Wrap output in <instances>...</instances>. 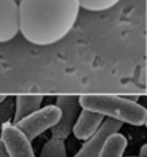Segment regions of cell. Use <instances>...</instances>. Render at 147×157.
Listing matches in <instances>:
<instances>
[{
	"label": "cell",
	"mask_w": 147,
	"mask_h": 157,
	"mask_svg": "<svg viewBox=\"0 0 147 157\" xmlns=\"http://www.w3.org/2000/svg\"><path fill=\"white\" fill-rule=\"evenodd\" d=\"M19 32L28 42L45 46L59 42L74 28L78 0H20Z\"/></svg>",
	"instance_id": "1"
},
{
	"label": "cell",
	"mask_w": 147,
	"mask_h": 157,
	"mask_svg": "<svg viewBox=\"0 0 147 157\" xmlns=\"http://www.w3.org/2000/svg\"><path fill=\"white\" fill-rule=\"evenodd\" d=\"M82 108L100 113L104 117L118 120L131 125H144L147 123V109L137 101L115 95H81Z\"/></svg>",
	"instance_id": "2"
},
{
	"label": "cell",
	"mask_w": 147,
	"mask_h": 157,
	"mask_svg": "<svg viewBox=\"0 0 147 157\" xmlns=\"http://www.w3.org/2000/svg\"><path fill=\"white\" fill-rule=\"evenodd\" d=\"M59 118H61V108L56 104H51L33 111L28 117L14 123V125L28 137L29 141H33L46 130L52 128L59 121Z\"/></svg>",
	"instance_id": "3"
},
{
	"label": "cell",
	"mask_w": 147,
	"mask_h": 157,
	"mask_svg": "<svg viewBox=\"0 0 147 157\" xmlns=\"http://www.w3.org/2000/svg\"><path fill=\"white\" fill-rule=\"evenodd\" d=\"M56 105L61 108V118L51 128V133H52V137L65 140L72 133V127H74L82 107L79 104V97L76 95L58 97Z\"/></svg>",
	"instance_id": "4"
},
{
	"label": "cell",
	"mask_w": 147,
	"mask_h": 157,
	"mask_svg": "<svg viewBox=\"0 0 147 157\" xmlns=\"http://www.w3.org/2000/svg\"><path fill=\"white\" fill-rule=\"evenodd\" d=\"M0 140L5 143L9 157H35L30 141L14 124L5 123L2 125Z\"/></svg>",
	"instance_id": "5"
},
{
	"label": "cell",
	"mask_w": 147,
	"mask_h": 157,
	"mask_svg": "<svg viewBox=\"0 0 147 157\" xmlns=\"http://www.w3.org/2000/svg\"><path fill=\"white\" fill-rule=\"evenodd\" d=\"M121 127H123V123L118 121V120H114V118L104 120L103 124L100 125V128L97 130V133L91 138L85 140V143L82 144L79 151L76 153L74 157H97V154L100 153L104 141L107 140V137L111 136L113 133L120 131Z\"/></svg>",
	"instance_id": "6"
},
{
	"label": "cell",
	"mask_w": 147,
	"mask_h": 157,
	"mask_svg": "<svg viewBox=\"0 0 147 157\" xmlns=\"http://www.w3.org/2000/svg\"><path fill=\"white\" fill-rule=\"evenodd\" d=\"M19 33V5L16 0H0V43Z\"/></svg>",
	"instance_id": "7"
},
{
	"label": "cell",
	"mask_w": 147,
	"mask_h": 157,
	"mask_svg": "<svg viewBox=\"0 0 147 157\" xmlns=\"http://www.w3.org/2000/svg\"><path fill=\"white\" fill-rule=\"evenodd\" d=\"M104 120L105 117L100 113L82 108L79 111V115H78L74 127H72V134L75 136L76 140L85 141L97 133V130L100 128V125L103 124Z\"/></svg>",
	"instance_id": "8"
},
{
	"label": "cell",
	"mask_w": 147,
	"mask_h": 157,
	"mask_svg": "<svg viewBox=\"0 0 147 157\" xmlns=\"http://www.w3.org/2000/svg\"><path fill=\"white\" fill-rule=\"evenodd\" d=\"M126 147H127V138L117 131L107 137L97 157H123Z\"/></svg>",
	"instance_id": "9"
},
{
	"label": "cell",
	"mask_w": 147,
	"mask_h": 157,
	"mask_svg": "<svg viewBox=\"0 0 147 157\" xmlns=\"http://www.w3.org/2000/svg\"><path fill=\"white\" fill-rule=\"evenodd\" d=\"M43 102L42 95H19L16 97V108H14V123L28 117L33 111L41 108Z\"/></svg>",
	"instance_id": "10"
},
{
	"label": "cell",
	"mask_w": 147,
	"mask_h": 157,
	"mask_svg": "<svg viewBox=\"0 0 147 157\" xmlns=\"http://www.w3.org/2000/svg\"><path fill=\"white\" fill-rule=\"evenodd\" d=\"M41 157H67V146L62 138L52 137L42 147Z\"/></svg>",
	"instance_id": "11"
},
{
	"label": "cell",
	"mask_w": 147,
	"mask_h": 157,
	"mask_svg": "<svg viewBox=\"0 0 147 157\" xmlns=\"http://www.w3.org/2000/svg\"><path fill=\"white\" fill-rule=\"evenodd\" d=\"M79 7L90 12H103V10L111 9L120 0H78Z\"/></svg>",
	"instance_id": "12"
},
{
	"label": "cell",
	"mask_w": 147,
	"mask_h": 157,
	"mask_svg": "<svg viewBox=\"0 0 147 157\" xmlns=\"http://www.w3.org/2000/svg\"><path fill=\"white\" fill-rule=\"evenodd\" d=\"M0 157H9V153H7L5 143L2 140H0Z\"/></svg>",
	"instance_id": "13"
},
{
	"label": "cell",
	"mask_w": 147,
	"mask_h": 157,
	"mask_svg": "<svg viewBox=\"0 0 147 157\" xmlns=\"http://www.w3.org/2000/svg\"><path fill=\"white\" fill-rule=\"evenodd\" d=\"M140 156L141 157H147V144H143L140 148Z\"/></svg>",
	"instance_id": "14"
},
{
	"label": "cell",
	"mask_w": 147,
	"mask_h": 157,
	"mask_svg": "<svg viewBox=\"0 0 147 157\" xmlns=\"http://www.w3.org/2000/svg\"><path fill=\"white\" fill-rule=\"evenodd\" d=\"M5 100H6V95H0V104H2Z\"/></svg>",
	"instance_id": "15"
},
{
	"label": "cell",
	"mask_w": 147,
	"mask_h": 157,
	"mask_svg": "<svg viewBox=\"0 0 147 157\" xmlns=\"http://www.w3.org/2000/svg\"><path fill=\"white\" fill-rule=\"evenodd\" d=\"M138 157H141V156H138Z\"/></svg>",
	"instance_id": "16"
}]
</instances>
